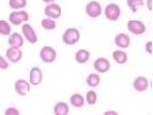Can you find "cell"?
<instances>
[{
  "label": "cell",
  "instance_id": "cell-2",
  "mask_svg": "<svg viewBox=\"0 0 153 115\" xmlns=\"http://www.w3.org/2000/svg\"><path fill=\"white\" fill-rule=\"evenodd\" d=\"M8 19H9V22L13 25H20L23 22H27L29 20V14L23 9H17V10L12 12Z\"/></svg>",
  "mask_w": 153,
  "mask_h": 115
},
{
  "label": "cell",
  "instance_id": "cell-17",
  "mask_svg": "<svg viewBox=\"0 0 153 115\" xmlns=\"http://www.w3.org/2000/svg\"><path fill=\"white\" fill-rule=\"evenodd\" d=\"M53 112L55 115H67L69 113V106L68 104L60 101L58 102L53 108Z\"/></svg>",
  "mask_w": 153,
  "mask_h": 115
},
{
  "label": "cell",
  "instance_id": "cell-18",
  "mask_svg": "<svg viewBox=\"0 0 153 115\" xmlns=\"http://www.w3.org/2000/svg\"><path fill=\"white\" fill-rule=\"evenodd\" d=\"M113 59H114V61L116 63H119V65H124L126 62L128 61V55L126 52H123V51H120V50H116L113 52Z\"/></svg>",
  "mask_w": 153,
  "mask_h": 115
},
{
  "label": "cell",
  "instance_id": "cell-10",
  "mask_svg": "<svg viewBox=\"0 0 153 115\" xmlns=\"http://www.w3.org/2000/svg\"><path fill=\"white\" fill-rule=\"evenodd\" d=\"M30 83L25 79H17L14 84L15 91L20 96H27L30 92Z\"/></svg>",
  "mask_w": 153,
  "mask_h": 115
},
{
  "label": "cell",
  "instance_id": "cell-13",
  "mask_svg": "<svg viewBox=\"0 0 153 115\" xmlns=\"http://www.w3.org/2000/svg\"><path fill=\"white\" fill-rule=\"evenodd\" d=\"M149 79L144 76H138L134 79V83H132V86L134 89L138 92H144L149 89Z\"/></svg>",
  "mask_w": 153,
  "mask_h": 115
},
{
  "label": "cell",
  "instance_id": "cell-20",
  "mask_svg": "<svg viewBox=\"0 0 153 115\" xmlns=\"http://www.w3.org/2000/svg\"><path fill=\"white\" fill-rule=\"evenodd\" d=\"M86 84L89 85V86H91V88H96V86H98L100 84V77L98 74H96V73H92L90 74L89 76L86 77Z\"/></svg>",
  "mask_w": 153,
  "mask_h": 115
},
{
  "label": "cell",
  "instance_id": "cell-21",
  "mask_svg": "<svg viewBox=\"0 0 153 115\" xmlns=\"http://www.w3.org/2000/svg\"><path fill=\"white\" fill-rule=\"evenodd\" d=\"M10 32H12V25L5 20H0V35L9 36Z\"/></svg>",
  "mask_w": 153,
  "mask_h": 115
},
{
  "label": "cell",
  "instance_id": "cell-8",
  "mask_svg": "<svg viewBox=\"0 0 153 115\" xmlns=\"http://www.w3.org/2000/svg\"><path fill=\"white\" fill-rule=\"evenodd\" d=\"M22 33L23 36H24V38L25 40H28L30 44H36L37 43V35H36V32L33 30V28L31 27L30 24H28V23H24L22 25Z\"/></svg>",
  "mask_w": 153,
  "mask_h": 115
},
{
  "label": "cell",
  "instance_id": "cell-24",
  "mask_svg": "<svg viewBox=\"0 0 153 115\" xmlns=\"http://www.w3.org/2000/svg\"><path fill=\"white\" fill-rule=\"evenodd\" d=\"M127 5L132 13L137 12V7L144 5V0H127Z\"/></svg>",
  "mask_w": 153,
  "mask_h": 115
},
{
  "label": "cell",
  "instance_id": "cell-1",
  "mask_svg": "<svg viewBox=\"0 0 153 115\" xmlns=\"http://www.w3.org/2000/svg\"><path fill=\"white\" fill-rule=\"evenodd\" d=\"M79 38H81V35L76 28H69L62 35V42L66 45H75L76 43H78Z\"/></svg>",
  "mask_w": 153,
  "mask_h": 115
},
{
  "label": "cell",
  "instance_id": "cell-4",
  "mask_svg": "<svg viewBox=\"0 0 153 115\" xmlns=\"http://www.w3.org/2000/svg\"><path fill=\"white\" fill-rule=\"evenodd\" d=\"M39 56H40L43 62L52 63L56 59V51L51 46H44L39 52Z\"/></svg>",
  "mask_w": 153,
  "mask_h": 115
},
{
  "label": "cell",
  "instance_id": "cell-30",
  "mask_svg": "<svg viewBox=\"0 0 153 115\" xmlns=\"http://www.w3.org/2000/svg\"><path fill=\"white\" fill-rule=\"evenodd\" d=\"M105 115H117V112H113V111H107V112H105Z\"/></svg>",
  "mask_w": 153,
  "mask_h": 115
},
{
  "label": "cell",
  "instance_id": "cell-16",
  "mask_svg": "<svg viewBox=\"0 0 153 115\" xmlns=\"http://www.w3.org/2000/svg\"><path fill=\"white\" fill-rule=\"evenodd\" d=\"M89 59H90V52L85 48L78 50L75 54V60L78 63H85V62H88Z\"/></svg>",
  "mask_w": 153,
  "mask_h": 115
},
{
  "label": "cell",
  "instance_id": "cell-12",
  "mask_svg": "<svg viewBox=\"0 0 153 115\" xmlns=\"http://www.w3.org/2000/svg\"><path fill=\"white\" fill-rule=\"evenodd\" d=\"M93 67L96 69V71L104 74V73H107L108 70H109L111 63H109V61L106 58H98L93 62Z\"/></svg>",
  "mask_w": 153,
  "mask_h": 115
},
{
  "label": "cell",
  "instance_id": "cell-9",
  "mask_svg": "<svg viewBox=\"0 0 153 115\" xmlns=\"http://www.w3.org/2000/svg\"><path fill=\"white\" fill-rule=\"evenodd\" d=\"M6 56H7V60L9 62L17 63V62L22 59L23 53H22V51H21V48L10 46L7 51H6Z\"/></svg>",
  "mask_w": 153,
  "mask_h": 115
},
{
  "label": "cell",
  "instance_id": "cell-23",
  "mask_svg": "<svg viewBox=\"0 0 153 115\" xmlns=\"http://www.w3.org/2000/svg\"><path fill=\"white\" fill-rule=\"evenodd\" d=\"M42 27L45 29V30H54L56 24L53 19H50V17H46L42 20Z\"/></svg>",
  "mask_w": 153,
  "mask_h": 115
},
{
  "label": "cell",
  "instance_id": "cell-3",
  "mask_svg": "<svg viewBox=\"0 0 153 115\" xmlns=\"http://www.w3.org/2000/svg\"><path fill=\"white\" fill-rule=\"evenodd\" d=\"M104 13H105V16H106L107 20H109V21H117L120 15H121V8H120L119 5L112 2V4H108L106 6Z\"/></svg>",
  "mask_w": 153,
  "mask_h": 115
},
{
  "label": "cell",
  "instance_id": "cell-11",
  "mask_svg": "<svg viewBox=\"0 0 153 115\" xmlns=\"http://www.w3.org/2000/svg\"><path fill=\"white\" fill-rule=\"evenodd\" d=\"M29 79H30L29 83H30L31 85L37 86V85L40 84L42 81H43V71H42V69L39 68V67H33V68H31Z\"/></svg>",
  "mask_w": 153,
  "mask_h": 115
},
{
  "label": "cell",
  "instance_id": "cell-27",
  "mask_svg": "<svg viewBox=\"0 0 153 115\" xmlns=\"http://www.w3.org/2000/svg\"><path fill=\"white\" fill-rule=\"evenodd\" d=\"M19 114H20V112L15 107H9L5 111V115H19Z\"/></svg>",
  "mask_w": 153,
  "mask_h": 115
},
{
  "label": "cell",
  "instance_id": "cell-22",
  "mask_svg": "<svg viewBox=\"0 0 153 115\" xmlns=\"http://www.w3.org/2000/svg\"><path fill=\"white\" fill-rule=\"evenodd\" d=\"M8 5H9V7L12 8V9H14V10L23 9L27 6V0H9Z\"/></svg>",
  "mask_w": 153,
  "mask_h": 115
},
{
  "label": "cell",
  "instance_id": "cell-6",
  "mask_svg": "<svg viewBox=\"0 0 153 115\" xmlns=\"http://www.w3.org/2000/svg\"><path fill=\"white\" fill-rule=\"evenodd\" d=\"M127 28L134 35H143L146 31L145 24L139 20H130L127 23Z\"/></svg>",
  "mask_w": 153,
  "mask_h": 115
},
{
  "label": "cell",
  "instance_id": "cell-7",
  "mask_svg": "<svg viewBox=\"0 0 153 115\" xmlns=\"http://www.w3.org/2000/svg\"><path fill=\"white\" fill-rule=\"evenodd\" d=\"M45 12V15L50 19H59L62 14V9L60 7V5L58 4H54V2H51V4H47V6L44 9Z\"/></svg>",
  "mask_w": 153,
  "mask_h": 115
},
{
  "label": "cell",
  "instance_id": "cell-25",
  "mask_svg": "<svg viewBox=\"0 0 153 115\" xmlns=\"http://www.w3.org/2000/svg\"><path fill=\"white\" fill-rule=\"evenodd\" d=\"M85 100H86V102H88L89 105H94V104L97 102V100H98V96H97V93L94 91L90 90V91L86 92Z\"/></svg>",
  "mask_w": 153,
  "mask_h": 115
},
{
  "label": "cell",
  "instance_id": "cell-31",
  "mask_svg": "<svg viewBox=\"0 0 153 115\" xmlns=\"http://www.w3.org/2000/svg\"><path fill=\"white\" fill-rule=\"evenodd\" d=\"M44 2H46V4H51V2H54L55 0H43Z\"/></svg>",
  "mask_w": 153,
  "mask_h": 115
},
{
  "label": "cell",
  "instance_id": "cell-26",
  "mask_svg": "<svg viewBox=\"0 0 153 115\" xmlns=\"http://www.w3.org/2000/svg\"><path fill=\"white\" fill-rule=\"evenodd\" d=\"M8 67H9V63L7 62V60H6L2 55H0V69L5 70V69H7Z\"/></svg>",
  "mask_w": 153,
  "mask_h": 115
},
{
  "label": "cell",
  "instance_id": "cell-5",
  "mask_svg": "<svg viewBox=\"0 0 153 115\" xmlns=\"http://www.w3.org/2000/svg\"><path fill=\"white\" fill-rule=\"evenodd\" d=\"M101 12H102V8H101V5H100L98 1H94L93 0V1H90V2L86 4L85 13H86V15L89 16V17L96 19V17L100 16Z\"/></svg>",
  "mask_w": 153,
  "mask_h": 115
},
{
  "label": "cell",
  "instance_id": "cell-19",
  "mask_svg": "<svg viewBox=\"0 0 153 115\" xmlns=\"http://www.w3.org/2000/svg\"><path fill=\"white\" fill-rule=\"evenodd\" d=\"M84 102H85V98H83L82 94H79V93H74V94H71V97H70V104H71L74 107H76V108L82 107V106L84 105Z\"/></svg>",
  "mask_w": 153,
  "mask_h": 115
},
{
  "label": "cell",
  "instance_id": "cell-29",
  "mask_svg": "<svg viewBox=\"0 0 153 115\" xmlns=\"http://www.w3.org/2000/svg\"><path fill=\"white\" fill-rule=\"evenodd\" d=\"M146 6H147L149 10H152V0H147L146 1Z\"/></svg>",
  "mask_w": 153,
  "mask_h": 115
},
{
  "label": "cell",
  "instance_id": "cell-14",
  "mask_svg": "<svg viewBox=\"0 0 153 115\" xmlns=\"http://www.w3.org/2000/svg\"><path fill=\"white\" fill-rule=\"evenodd\" d=\"M114 43L116 46H119L120 48H128L129 45H130V37L126 33H119L116 35L114 38Z\"/></svg>",
  "mask_w": 153,
  "mask_h": 115
},
{
  "label": "cell",
  "instance_id": "cell-28",
  "mask_svg": "<svg viewBox=\"0 0 153 115\" xmlns=\"http://www.w3.org/2000/svg\"><path fill=\"white\" fill-rule=\"evenodd\" d=\"M145 51L149 54H152V42H147V43H146Z\"/></svg>",
  "mask_w": 153,
  "mask_h": 115
},
{
  "label": "cell",
  "instance_id": "cell-15",
  "mask_svg": "<svg viewBox=\"0 0 153 115\" xmlns=\"http://www.w3.org/2000/svg\"><path fill=\"white\" fill-rule=\"evenodd\" d=\"M8 44H9V46H14V47L21 48L23 44H24V40H23V37L19 32H13L8 37Z\"/></svg>",
  "mask_w": 153,
  "mask_h": 115
}]
</instances>
